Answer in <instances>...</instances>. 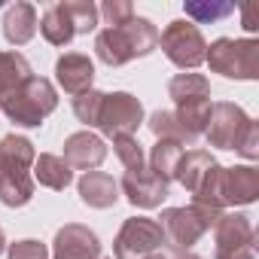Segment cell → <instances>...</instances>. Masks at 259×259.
<instances>
[{
    "label": "cell",
    "mask_w": 259,
    "mask_h": 259,
    "mask_svg": "<svg viewBox=\"0 0 259 259\" xmlns=\"http://www.w3.org/2000/svg\"><path fill=\"white\" fill-rule=\"evenodd\" d=\"M144 122V104L128 95V92H113L104 95L101 113H98V128L107 138H135Z\"/></svg>",
    "instance_id": "cell-9"
},
{
    "label": "cell",
    "mask_w": 259,
    "mask_h": 259,
    "mask_svg": "<svg viewBox=\"0 0 259 259\" xmlns=\"http://www.w3.org/2000/svg\"><path fill=\"white\" fill-rule=\"evenodd\" d=\"M150 132L159 138V141H177V144H183V147H189L192 141H189V135L183 132V125L177 122V116H174V110H156L153 116H150Z\"/></svg>",
    "instance_id": "cell-24"
},
{
    "label": "cell",
    "mask_w": 259,
    "mask_h": 259,
    "mask_svg": "<svg viewBox=\"0 0 259 259\" xmlns=\"http://www.w3.org/2000/svg\"><path fill=\"white\" fill-rule=\"evenodd\" d=\"M58 107V95L55 85L43 76H28L22 85H16L7 98H0V110L7 113L10 122L22 125V128H37L43 125V119L49 113H55Z\"/></svg>",
    "instance_id": "cell-4"
},
{
    "label": "cell",
    "mask_w": 259,
    "mask_h": 259,
    "mask_svg": "<svg viewBox=\"0 0 259 259\" xmlns=\"http://www.w3.org/2000/svg\"><path fill=\"white\" fill-rule=\"evenodd\" d=\"M204 138L210 147L235 150L244 159H259V125L232 101L210 104V119L204 128Z\"/></svg>",
    "instance_id": "cell-3"
},
{
    "label": "cell",
    "mask_w": 259,
    "mask_h": 259,
    "mask_svg": "<svg viewBox=\"0 0 259 259\" xmlns=\"http://www.w3.org/2000/svg\"><path fill=\"white\" fill-rule=\"evenodd\" d=\"M113 150H116L119 162L125 165V171H141V168H147L144 147L138 144V138H113Z\"/></svg>",
    "instance_id": "cell-26"
},
{
    "label": "cell",
    "mask_w": 259,
    "mask_h": 259,
    "mask_svg": "<svg viewBox=\"0 0 259 259\" xmlns=\"http://www.w3.org/2000/svg\"><path fill=\"white\" fill-rule=\"evenodd\" d=\"M70 7V16H73V25H76V34H89L95 31L98 25V7L92 0H67Z\"/></svg>",
    "instance_id": "cell-28"
},
{
    "label": "cell",
    "mask_w": 259,
    "mask_h": 259,
    "mask_svg": "<svg viewBox=\"0 0 259 259\" xmlns=\"http://www.w3.org/2000/svg\"><path fill=\"white\" fill-rule=\"evenodd\" d=\"M217 165H220V162H217L207 150H183L180 165H177V177H174V180H180V186H183L186 192L195 195Z\"/></svg>",
    "instance_id": "cell-16"
},
{
    "label": "cell",
    "mask_w": 259,
    "mask_h": 259,
    "mask_svg": "<svg viewBox=\"0 0 259 259\" xmlns=\"http://www.w3.org/2000/svg\"><path fill=\"white\" fill-rule=\"evenodd\" d=\"M256 13H259V7H256V4H247V7L241 10V28H244L247 34H256V31H259Z\"/></svg>",
    "instance_id": "cell-31"
},
{
    "label": "cell",
    "mask_w": 259,
    "mask_h": 259,
    "mask_svg": "<svg viewBox=\"0 0 259 259\" xmlns=\"http://www.w3.org/2000/svg\"><path fill=\"white\" fill-rule=\"evenodd\" d=\"M171 259H201V256H195V253H189V250H174Z\"/></svg>",
    "instance_id": "cell-32"
},
{
    "label": "cell",
    "mask_w": 259,
    "mask_h": 259,
    "mask_svg": "<svg viewBox=\"0 0 259 259\" xmlns=\"http://www.w3.org/2000/svg\"><path fill=\"white\" fill-rule=\"evenodd\" d=\"M232 13H235V4H186V16L192 19V25L195 22H201V25L220 22Z\"/></svg>",
    "instance_id": "cell-27"
},
{
    "label": "cell",
    "mask_w": 259,
    "mask_h": 259,
    "mask_svg": "<svg viewBox=\"0 0 259 259\" xmlns=\"http://www.w3.org/2000/svg\"><path fill=\"white\" fill-rule=\"evenodd\" d=\"M107 259H113V256H107Z\"/></svg>",
    "instance_id": "cell-35"
},
{
    "label": "cell",
    "mask_w": 259,
    "mask_h": 259,
    "mask_svg": "<svg viewBox=\"0 0 259 259\" xmlns=\"http://www.w3.org/2000/svg\"><path fill=\"white\" fill-rule=\"evenodd\" d=\"M180 156H183V144H177V141H159V144L153 147V153H150V171H153L159 180L171 183V180L177 177Z\"/></svg>",
    "instance_id": "cell-22"
},
{
    "label": "cell",
    "mask_w": 259,
    "mask_h": 259,
    "mask_svg": "<svg viewBox=\"0 0 259 259\" xmlns=\"http://www.w3.org/2000/svg\"><path fill=\"white\" fill-rule=\"evenodd\" d=\"M34 159L37 150L22 135H7L0 141V201L7 207H25L34 198Z\"/></svg>",
    "instance_id": "cell-1"
},
{
    "label": "cell",
    "mask_w": 259,
    "mask_h": 259,
    "mask_svg": "<svg viewBox=\"0 0 259 259\" xmlns=\"http://www.w3.org/2000/svg\"><path fill=\"white\" fill-rule=\"evenodd\" d=\"M204 61L213 73L229 79H256L259 76V40H232L220 37L207 46Z\"/></svg>",
    "instance_id": "cell-6"
},
{
    "label": "cell",
    "mask_w": 259,
    "mask_h": 259,
    "mask_svg": "<svg viewBox=\"0 0 259 259\" xmlns=\"http://www.w3.org/2000/svg\"><path fill=\"white\" fill-rule=\"evenodd\" d=\"M34 183L61 192V189H67L73 183V168L55 153H43V156L34 159Z\"/></svg>",
    "instance_id": "cell-20"
},
{
    "label": "cell",
    "mask_w": 259,
    "mask_h": 259,
    "mask_svg": "<svg viewBox=\"0 0 259 259\" xmlns=\"http://www.w3.org/2000/svg\"><path fill=\"white\" fill-rule=\"evenodd\" d=\"M70 168H76V171H95L104 159H107V147H104V141L98 138V135H92V132H76V135H70L67 141H64V156H61Z\"/></svg>",
    "instance_id": "cell-15"
},
{
    "label": "cell",
    "mask_w": 259,
    "mask_h": 259,
    "mask_svg": "<svg viewBox=\"0 0 259 259\" xmlns=\"http://www.w3.org/2000/svg\"><path fill=\"white\" fill-rule=\"evenodd\" d=\"M28 76H34V73H31V64L22 52H0V98H7Z\"/></svg>",
    "instance_id": "cell-23"
},
{
    "label": "cell",
    "mask_w": 259,
    "mask_h": 259,
    "mask_svg": "<svg viewBox=\"0 0 259 259\" xmlns=\"http://www.w3.org/2000/svg\"><path fill=\"white\" fill-rule=\"evenodd\" d=\"M7 253H10V259H49V247L43 241H34V238L10 244Z\"/></svg>",
    "instance_id": "cell-29"
},
{
    "label": "cell",
    "mask_w": 259,
    "mask_h": 259,
    "mask_svg": "<svg viewBox=\"0 0 259 259\" xmlns=\"http://www.w3.org/2000/svg\"><path fill=\"white\" fill-rule=\"evenodd\" d=\"M159 46V28L150 19L132 16L125 25L104 28L95 37V55L107 67H122L138 55H150Z\"/></svg>",
    "instance_id": "cell-2"
},
{
    "label": "cell",
    "mask_w": 259,
    "mask_h": 259,
    "mask_svg": "<svg viewBox=\"0 0 259 259\" xmlns=\"http://www.w3.org/2000/svg\"><path fill=\"white\" fill-rule=\"evenodd\" d=\"M7 250V238H4V229H0V253Z\"/></svg>",
    "instance_id": "cell-34"
},
{
    "label": "cell",
    "mask_w": 259,
    "mask_h": 259,
    "mask_svg": "<svg viewBox=\"0 0 259 259\" xmlns=\"http://www.w3.org/2000/svg\"><path fill=\"white\" fill-rule=\"evenodd\" d=\"M259 198V171L253 165H235L220 171V201L229 204H253Z\"/></svg>",
    "instance_id": "cell-12"
},
{
    "label": "cell",
    "mask_w": 259,
    "mask_h": 259,
    "mask_svg": "<svg viewBox=\"0 0 259 259\" xmlns=\"http://www.w3.org/2000/svg\"><path fill=\"white\" fill-rule=\"evenodd\" d=\"M55 79H58V85L67 95L76 98V95H82V92L92 89V82H95V64L82 52H64L55 61Z\"/></svg>",
    "instance_id": "cell-14"
},
{
    "label": "cell",
    "mask_w": 259,
    "mask_h": 259,
    "mask_svg": "<svg viewBox=\"0 0 259 259\" xmlns=\"http://www.w3.org/2000/svg\"><path fill=\"white\" fill-rule=\"evenodd\" d=\"M162 244H165V232L159 220L128 217L113 241V259H147L150 253H159Z\"/></svg>",
    "instance_id": "cell-7"
},
{
    "label": "cell",
    "mask_w": 259,
    "mask_h": 259,
    "mask_svg": "<svg viewBox=\"0 0 259 259\" xmlns=\"http://www.w3.org/2000/svg\"><path fill=\"white\" fill-rule=\"evenodd\" d=\"M159 46L168 55V61L177 64V67H183V70H195L204 61V52H207V43H204L198 25H192L186 19L171 22L159 34Z\"/></svg>",
    "instance_id": "cell-8"
},
{
    "label": "cell",
    "mask_w": 259,
    "mask_h": 259,
    "mask_svg": "<svg viewBox=\"0 0 259 259\" xmlns=\"http://www.w3.org/2000/svg\"><path fill=\"white\" fill-rule=\"evenodd\" d=\"M40 28V19H37V10L31 4H25V0H19V4H13L7 13H4V37L13 43V46H25L34 40Z\"/></svg>",
    "instance_id": "cell-18"
},
{
    "label": "cell",
    "mask_w": 259,
    "mask_h": 259,
    "mask_svg": "<svg viewBox=\"0 0 259 259\" xmlns=\"http://www.w3.org/2000/svg\"><path fill=\"white\" fill-rule=\"evenodd\" d=\"M104 95L107 92H98V89H89L82 95L73 98V113L82 125L89 128H98V113H101V104H104Z\"/></svg>",
    "instance_id": "cell-25"
},
{
    "label": "cell",
    "mask_w": 259,
    "mask_h": 259,
    "mask_svg": "<svg viewBox=\"0 0 259 259\" xmlns=\"http://www.w3.org/2000/svg\"><path fill=\"white\" fill-rule=\"evenodd\" d=\"M223 217V210H213V207H204V204H189V207H165L162 210V232H165V241L174 247V250H189L195 247L213 226L217 220Z\"/></svg>",
    "instance_id": "cell-5"
},
{
    "label": "cell",
    "mask_w": 259,
    "mask_h": 259,
    "mask_svg": "<svg viewBox=\"0 0 259 259\" xmlns=\"http://www.w3.org/2000/svg\"><path fill=\"white\" fill-rule=\"evenodd\" d=\"M168 95L174 98L177 107H189V104H204L210 101V82L201 73H177L168 82Z\"/></svg>",
    "instance_id": "cell-21"
},
{
    "label": "cell",
    "mask_w": 259,
    "mask_h": 259,
    "mask_svg": "<svg viewBox=\"0 0 259 259\" xmlns=\"http://www.w3.org/2000/svg\"><path fill=\"white\" fill-rule=\"evenodd\" d=\"M52 259H101V241L89 226L67 223L55 232Z\"/></svg>",
    "instance_id": "cell-11"
},
{
    "label": "cell",
    "mask_w": 259,
    "mask_h": 259,
    "mask_svg": "<svg viewBox=\"0 0 259 259\" xmlns=\"http://www.w3.org/2000/svg\"><path fill=\"white\" fill-rule=\"evenodd\" d=\"M98 16H104V19H107V25H110V28H116V25H125L128 19L135 16V7L128 4V0H107V4L98 10Z\"/></svg>",
    "instance_id": "cell-30"
},
{
    "label": "cell",
    "mask_w": 259,
    "mask_h": 259,
    "mask_svg": "<svg viewBox=\"0 0 259 259\" xmlns=\"http://www.w3.org/2000/svg\"><path fill=\"white\" fill-rule=\"evenodd\" d=\"M217 256L213 259H253L256 256V232L250 217L244 213H223L213 226Z\"/></svg>",
    "instance_id": "cell-10"
},
{
    "label": "cell",
    "mask_w": 259,
    "mask_h": 259,
    "mask_svg": "<svg viewBox=\"0 0 259 259\" xmlns=\"http://www.w3.org/2000/svg\"><path fill=\"white\" fill-rule=\"evenodd\" d=\"M147 259H171V253H165V250H162V253H150Z\"/></svg>",
    "instance_id": "cell-33"
},
{
    "label": "cell",
    "mask_w": 259,
    "mask_h": 259,
    "mask_svg": "<svg viewBox=\"0 0 259 259\" xmlns=\"http://www.w3.org/2000/svg\"><path fill=\"white\" fill-rule=\"evenodd\" d=\"M40 34L52 46H67L76 37V25H73V16H70V7L67 4L49 7L43 13V19H40Z\"/></svg>",
    "instance_id": "cell-19"
},
{
    "label": "cell",
    "mask_w": 259,
    "mask_h": 259,
    "mask_svg": "<svg viewBox=\"0 0 259 259\" xmlns=\"http://www.w3.org/2000/svg\"><path fill=\"white\" fill-rule=\"evenodd\" d=\"M79 198L89 207L107 210L119 201V183L107 171H89V174L79 177Z\"/></svg>",
    "instance_id": "cell-17"
},
{
    "label": "cell",
    "mask_w": 259,
    "mask_h": 259,
    "mask_svg": "<svg viewBox=\"0 0 259 259\" xmlns=\"http://www.w3.org/2000/svg\"><path fill=\"white\" fill-rule=\"evenodd\" d=\"M119 189L125 192V198L132 201L135 207H162V201L168 198V183L159 180L150 168H141V171H125Z\"/></svg>",
    "instance_id": "cell-13"
}]
</instances>
